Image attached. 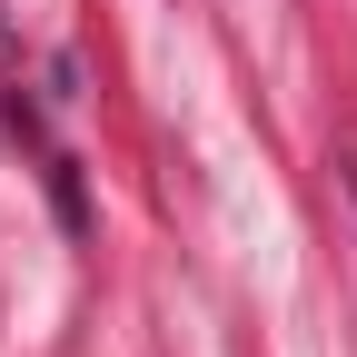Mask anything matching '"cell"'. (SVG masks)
<instances>
[{"mask_svg":"<svg viewBox=\"0 0 357 357\" xmlns=\"http://www.w3.org/2000/svg\"><path fill=\"white\" fill-rule=\"evenodd\" d=\"M50 199H60V218H70V229L89 218V208H79V178H70V159H50Z\"/></svg>","mask_w":357,"mask_h":357,"instance_id":"cell-1","label":"cell"}]
</instances>
